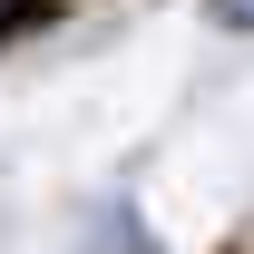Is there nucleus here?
Wrapping results in <instances>:
<instances>
[{"instance_id":"nucleus-1","label":"nucleus","mask_w":254,"mask_h":254,"mask_svg":"<svg viewBox=\"0 0 254 254\" xmlns=\"http://www.w3.org/2000/svg\"><path fill=\"white\" fill-rule=\"evenodd\" d=\"M39 20H49V0H20V10H0V39H10V30H39Z\"/></svg>"},{"instance_id":"nucleus-2","label":"nucleus","mask_w":254,"mask_h":254,"mask_svg":"<svg viewBox=\"0 0 254 254\" xmlns=\"http://www.w3.org/2000/svg\"><path fill=\"white\" fill-rule=\"evenodd\" d=\"M215 20H235V30H254V0H215Z\"/></svg>"}]
</instances>
